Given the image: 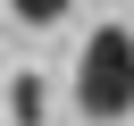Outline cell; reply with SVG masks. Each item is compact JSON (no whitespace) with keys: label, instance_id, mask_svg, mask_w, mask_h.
Wrapping results in <instances>:
<instances>
[{"label":"cell","instance_id":"obj_1","mask_svg":"<svg viewBox=\"0 0 134 126\" xmlns=\"http://www.w3.org/2000/svg\"><path fill=\"white\" fill-rule=\"evenodd\" d=\"M75 109L100 126L134 118V34L126 25H92V42L75 59Z\"/></svg>","mask_w":134,"mask_h":126},{"label":"cell","instance_id":"obj_2","mask_svg":"<svg viewBox=\"0 0 134 126\" xmlns=\"http://www.w3.org/2000/svg\"><path fill=\"white\" fill-rule=\"evenodd\" d=\"M8 8H17V17H25V25H59V17H67V8H75V0H8Z\"/></svg>","mask_w":134,"mask_h":126}]
</instances>
